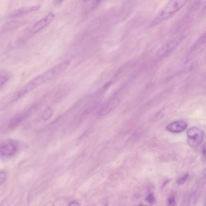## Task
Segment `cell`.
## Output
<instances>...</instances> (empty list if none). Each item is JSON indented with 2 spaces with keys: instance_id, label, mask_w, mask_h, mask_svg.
<instances>
[{
  "instance_id": "20",
  "label": "cell",
  "mask_w": 206,
  "mask_h": 206,
  "mask_svg": "<svg viewBox=\"0 0 206 206\" xmlns=\"http://www.w3.org/2000/svg\"><path fill=\"white\" fill-rule=\"evenodd\" d=\"M202 151L203 156L205 157V145L203 147Z\"/></svg>"
},
{
  "instance_id": "5",
  "label": "cell",
  "mask_w": 206,
  "mask_h": 206,
  "mask_svg": "<svg viewBox=\"0 0 206 206\" xmlns=\"http://www.w3.org/2000/svg\"><path fill=\"white\" fill-rule=\"evenodd\" d=\"M55 18V15L52 13L48 15L47 16L43 18L40 20L33 25L25 34L26 38H29V36L33 35L39 32L43 28L48 26L49 24L54 20Z\"/></svg>"
},
{
  "instance_id": "15",
  "label": "cell",
  "mask_w": 206,
  "mask_h": 206,
  "mask_svg": "<svg viewBox=\"0 0 206 206\" xmlns=\"http://www.w3.org/2000/svg\"><path fill=\"white\" fill-rule=\"evenodd\" d=\"M168 205L169 206H175V197L173 196H171L169 198L168 200Z\"/></svg>"
},
{
  "instance_id": "2",
  "label": "cell",
  "mask_w": 206,
  "mask_h": 206,
  "mask_svg": "<svg viewBox=\"0 0 206 206\" xmlns=\"http://www.w3.org/2000/svg\"><path fill=\"white\" fill-rule=\"evenodd\" d=\"M187 2L186 1H170L153 20L150 26H156L168 18L181 8Z\"/></svg>"
},
{
  "instance_id": "17",
  "label": "cell",
  "mask_w": 206,
  "mask_h": 206,
  "mask_svg": "<svg viewBox=\"0 0 206 206\" xmlns=\"http://www.w3.org/2000/svg\"><path fill=\"white\" fill-rule=\"evenodd\" d=\"M82 202L79 200H73L69 203V206H80Z\"/></svg>"
},
{
  "instance_id": "18",
  "label": "cell",
  "mask_w": 206,
  "mask_h": 206,
  "mask_svg": "<svg viewBox=\"0 0 206 206\" xmlns=\"http://www.w3.org/2000/svg\"><path fill=\"white\" fill-rule=\"evenodd\" d=\"M44 206H54V203L51 200H49L46 203Z\"/></svg>"
},
{
  "instance_id": "16",
  "label": "cell",
  "mask_w": 206,
  "mask_h": 206,
  "mask_svg": "<svg viewBox=\"0 0 206 206\" xmlns=\"http://www.w3.org/2000/svg\"><path fill=\"white\" fill-rule=\"evenodd\" d=\"M6 173L3 171H1L0 172V184L3 183L6 180Z\"/></svg>"
},
{
  "instance_id": "10",
  "label": "cell",
  "mask_w": 206,
  "mask_h": 206,
  "mask_svg": "<svg viewBox=\"0 0 206 206\" xmlns=\"http://www.w3.org/2000/svg\"><path fill=\"white\" fill-rule=\"evenodd\" d=\"M118 101L116 100H111L104 105L100 110V114L104 115L110 112L118 104Z\"/></svg>"
},
{
  "instance_id": "4",
  "label": "cell",
  "mask_w": 206,
  "mask_h": 206,
  "mask_svg": "<svg viewBox=\"0 0 206 206\" xmlns=\"http://www.w3.org/2000/svg\"><path fill=\"white\" fill-rule=\"evenodd\" d=\"M204 138V132L201 129L196 127L189 129L187 132V140L189 145L195 147L202 143Z\"/></svg>"
},
{
  "instance_id": "21",
  "label": "cell",
  "mask_w": 206,
  "mask_h": 206,
  "mask_svg": "<svg viewBox=\"0 0 206 206\" xmlns=\"http://www.w3.org/2000/svg\"><path fill=\"white\" fill-rule=\"evenodd\" d=\"M138 206H149L145 205H138Z\"/></svg>"
},
{
  "instance_id": "19",
  "label": "cell",
  "mask_w": 206,
  "mask_h": 206,
  "mask_svg": "<svg viewBox=\"0 0 206 206\" xmlns=\"http://www.w3.org/2000/svg\"><path fill=\"white\" fill-rule=\"evenodd\" d=\"M170 181H171V180L169 179H167L166 180L164 181L162 187H165V186Z\"/></svg>"
},
{
  "instance_id": "9",
  "label": "cell",
  "mask_w": 206,
  "mask_h": 206,
  "mask_svg": "<svg viewBox=\"0 0 206 206\" xmlns=\"http://www.w3.org/2000/svg\"><path fill=\"white\" fill-rule=\"evenodd\" d=\"M178 42V41L175 39L171 40L168 42L166 45L160 49L158 53L159 55L162 56H167L176 47Z\"/></svg>"
},
{
  "instance_id": "7",
  "label": "cell",
  "mask_w": 206,
  "mask_h": 206,
  "mask_svg": "<svg viewBox=\"0 0 206 206\" xmlns=\"http://www.w3.org/2000/svg\"><path fill=\"white\" fill-rule=\"evenodd\" d=\"M187 127V124L186 122L184 121H177L169 124L166 127V129L172 133H180L184 131Z\"/></svg>"
},
{
  "instance_id": "11",
  "label": "cell",
  "mask_w": 206,
  "mask_h": 206,
  "mask_svg": "<svg viewBox=\"0 0 206 206\" xmlns=\"http://www.w3.org/2000/svg\"><path fill=\"white\" fill-rule=\"evenodd\" d=\"M11 77V73L9 71L0 69V91L6 86Z\"/></svg>"
},
{
  "instance_id": "6",
  "label": "cell",
  "mask_w": 206,
  "mask_h": 206,
  "mask_svg": "<svg viewBox=\"0 0 206 206\" xmlns=\"http://www.w3.org/2000/svg\"><path fill=\"white\" fill-rule=\"evenodd\" d=\"M40 5H31V6L21 7L11 12L9 15V17L11 18L19 17L21 16L38 10L40 9Z\"/></svg>"
},
{
  "instance_id": "8",
  "label": "cell",
  "mask_w": 206,
  "mask_h": 206,
  "mask_svg": "<svg viewBox=\"0 0 206 206\" xmlns=\"http://www.w3.org/2000/svg\"><path fill=\"white\" fill-rule=\"evenodd\" d=\"M29 110H26L17 114L9 122V127L10 129H13L19 126L22 122L28 116Z\"/></svg>"
},
{
  "instance_id": "12",
  "label": "cell",
  "mask_w": 206,
  "mask_h": 206,
  "mask_svg": "<svg viewBox=\"0 0 206 206\" xmlns=\"http://www.w3.org/2000/svg\"><path fill=\"white\" fill-rule=\"evenodd\" d=\"M52 113H53V112H52L51 108H47L43 113L42 116L43 119L45 120H47L50 118L52 115Z\"/></svg>"
},
{
  "instance_id": "3",
  "label": "cell",
  "mask_w": 206,
  "mask_h": 206,
  "mask_svg": "<svg viewBox=\"0 0 206 206\" xmlns=\"http://www.w3.org/2000/svg\"><path fill=\"white\" fill-rule=\"evenodd\" d=\"M18 143L13 140L8 139L0 142V158L9 159L15 156L19 151Z\"/></svg>"
},
{
  "instance_id": "13",
  "label": "cell",
  "mask_w": 206,
  "mask_h": 206,
  "mask_svg": "<svg viewBox=\"0 0 206 206\" xmlns=\"http://www.w3.org/2000/svg\"><path fill=\"white\" fill-rule=\"evenodd\" d=\"M145 200L150 204H153L155 202V198H154L153 194L150 193L148 194Z\"/></svg>"
},
{
  "instance_id": "1",
  "label": "cell",
  "mask_w": 206,
  "mask_h": 206,
  "mask_svg": "<svg viewBox=\"0 0 206 206\" xmlns=\"http://www.w3.org/2000/svg\"><path fill=\"white\" fill-rule=\"evenodd\" d=\"M57 74L56 70L53 68L45 73L38 76L16 92L7 103V106L17 101L29 92L33 91V89Z\"/></svg>"
},
{
  "instance_id": "14",
  "label": "cell",
  "mask_w": 206,
  "mask_h": 206,
  "mask_svg": "<svg viewBox=\"0 0 206 206\" xmlns=\"http://www.w3.org/2000/svg\"><path fill=\"white\" fill-rule=\"evenodd\" d=\"M189 174L188 173H187L185 175L183 176L182 177H181V178L179 179L178 180H177V183L180 185L183 184H184L186 182V181L189 177Z\"/></svg>"
}]
</instances>
